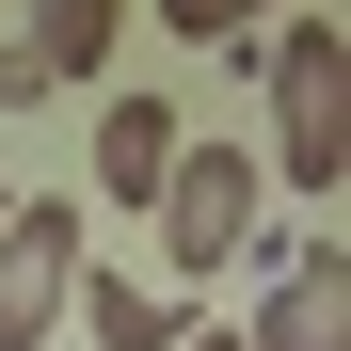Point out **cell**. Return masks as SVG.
Instances as JSON below:
<instances>
[{"label":"cell","mask_w":351,"mask_h":351,"mask_svg":"<svg viewBox=\"0 0 351 351\" xmlns=\"http://www.w3.org/2000/svg\"><path fill=\"white\" fill-rule=\"evenodd\" d=\"M271 160L304 208H335V176H351V32L335 16H271Z\"/></svg>","instance_id":"obj_1"},{"label":"cell","mask_w":351,"mask_h":351,"mask_svg":"<svg viewBox=\"0 0 351 351\" xmlns=\"http://www.w3.org/2000/svg\"><path fill=\"white\" fill-rule=\"evenodd\" d=\"M144 223H160V271H176V287H208V271L271 223V160H256V144H176V176H160V208H144Z\"/></svg>","instance_id":"obj_2"},{"label":"cell","mask_w":351,"mask_h":351,"mask_svg":"<svg viewBox=\"0 0 351 351\" xmlns=\"http://www.w3.org/2000/svg\"><path fill=\"white\" fill-rule=\"evenodd\" d=\"M80 208L64 192H16V208H0V351H48V335H64V304H80Z\"/></svg>","instance_id":"obj_3"},{"label":"cell","mask_w":351,"mask_h":351,"mask_svg":"<svg viewBox=\"0 0 351 351\" xmlns=\"http://www.w3.org/2000/svg\"><path fill=\"white\" fill-rule=\"evenodd\" d=\"M240 351H351V240H319V223H304V256L256 287Z\"/></svg>","instance_id":"obj_4"},{"label":"cell","mask_w":351,"mask_h":351,"mask_svg":"<svg viewBox=\"0 0 351 351\" xmlns=\"http://www.w3.org/2000/svg\"><path fill=\"white\" fill-rule=\"evenodd\" d=\"M176 144H192V128H176V112L160 96H96V208H160V176H176Z\"/></svg>","instance_id":"obj_5"},{"label":"cell","mask_w":351,"mask_h":351,"mask_svg":"<svg viewBox=\"0 0 351 351\" xmlns=\"http://www.w3.org/2000/svg\"><path fill=\"white\" fill-rule=\"evenodd\" d=\"M112 32H128V0H32V32H16V48H32V80H48V96H80V80L112 64Z\"/></svg>","instance_id":"obj_6"},{"label":"cell","mask_w":351,"mask_h":351,"mask_svg":"<svg viewBox=\"0 0 351 351\" xmlns=\"http://www.w3.org/2000/svg\"><path fill=\"white\" fill-rule=\"evenodd\" d=\"M96 351H176V304L160 287H128V271H80V304H64Z\"/></svg>","instance_id":"obj_7"},{"label":"cell","mask_w":351,"mask_h":351,"mask_svg":"<svg viewBox=\"0 0 351 351\" xmlns=\"http://www.w3.org/2000/svg\"><path fill=\"white\" fill-rule=\"evenodd\" d=\"M271 16H287V0H160V32H176V48H256Z\"/></svg>","instance_id":"obj_8"},{"label":"cell","mask_w":351,"mask_h":351,"mask_svg":"<svg viewBox=\"0 0 351 351\" xmlns=\"http://www.w3.org/2000/svg\"><path fill=\"white\" fill-rule=\"evenodd\" d=\"M0 112H48V80H32V48L0 32Z\"/></svg>","instance_id":"obj_9"},{"label":"cell","mask_w":351,"mask_h":351,"mask_svg":"<svg viewBox=\"0 0 351 351\" xmlns=\"http://www.w3.org/2000/svg\"><path fill=\"white\" fill-rule=\"evenodd\" d=\"M176 351H240V335H223V319H176Z\"/></svg>","instance_id":"obj_10"},{"label":"cell","mask_w":351,"mask_h":351,"mask_svg":"<svg viewBox=\"0 0 351 351\" xmlns=\"http://www.w3.org/2000/svg\"><path fill=\"white\" fill-rule=\"evenodd\" d=\"M0 208H16V192H0Z\"/></svg>","instance_id":"obj_11"}]
</instances>
